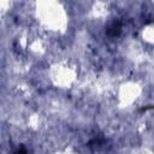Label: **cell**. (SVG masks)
Segmentation results:
<instances>
[{
	"label": "cell",
	"mask_w": 154,
	"mask_h": 154,
	"mask_svg": "<svg viewBox=\"0 0 154 154\" xmlns=\"http://www.w3.org/2000/svg\"><path fill=\"white\" fill-rule=\"evenodd\" d=\"M13 154H26V150H25L23 147H20V148H18L17 150H14Z\"/></svg>",
	"instance_id": "7a4b0ae2"
},
{
	"label": "cell",
	"mask_w": 154,
	"mask_h": 154,
	"mask_svg": "<svg viewBox=\"0 0 154 154\" xmlns=\"http://www.w3.org/2000/svg\"><path fill=\"white\" fill-rule=\"evenodd\" d=\"M106 32H107V35L111 36V37L119 36L120 32H122V23H120L119 20H113V22L109 23V25L107 26Z\"/></svg>",
	"instance_id": "6da1fadb"
}]
</instances>
